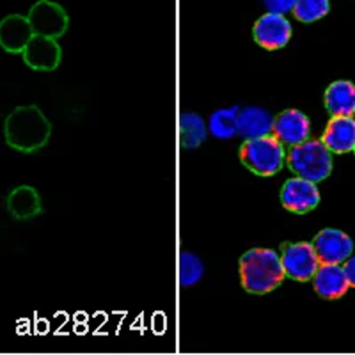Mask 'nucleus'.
Listing matches in <instances>:
<instances>
[{"mask_svg": "<svg viewBox=\"0 0 355 355\" xmlns=\"http://www.w3.org/2000/svg\"><path fill=\"white\" fill-rule=\"evenodd\" d=\"M52 123L36 105L17 107L4 121V137L11 150L36 153L49 144Z\"/></svg>", "mask_w": 355, "mask_h": 355, "instance_id": "nucleus-1", "label": "nucleus"}, {"mask_svg": "<svg viewBox=\"0 0 355 355\" xmlns=\"http://www.w3.org/2000/svg\"><path fill=\"white\" fill-rule=\"evenodd\" d=\"M284 274L281 256L274 249L254 247L240 258V281L247 293L266 295L283 283Z\"/></svg>", "mask_w": 355, "mask_h": 355, "instance_id": "nucleus-2", "label": "nucleus"}, {"mask_svg": "<svg viewBox=\"0 0 355 355\" xmlns=\"http://www.w3.org/2000/svg\"><path fill=\"white\" fill-rule=\"evenodd\" d=\"M286 164L299 178L320 183L332 173V153L322 141H306L293 146L286 155Z\"/></svg>", "mask_w": 355, "mask_h": 355, "instance_id": "nucleus-3", "label": "nucleus"}, {"mask_svg": "<svg viewBox=\"0 0 355 355\" xmlns=\"http://www.w3.org/2000/svg\"><path fill=\"white\" fill-rule=\"evenodd\" d=\"M239 157L243 167H247L250 173L258 176H274L283 169L286 150L274 135H265L243 142L240 146Z\"/></svg>", "mask_w": 355, "mask_h": 355, "instance_id": "nucleus-4", "label": "nucleus"}, {"mask_svg": "<svg viewBox=\"0 0 355 355\" xmlns=\"http://www.w3.org/2000/svg\"><path fill=\"white\" fill-rule=\"evenodd\" d=\"M34 36L59 40L69 27V17L61 4L52 0H37L27 15Z\"/></svg>", "mask_w": 355, "mask_h": 355, "instance_id": "nucleus-5", "label": "nucleus"}, {"mask_svg": "<svg viewBox=\"0 0 355 355\" xmlns=\"http://www.w3.org/2000/svg\"><path fill=\"white\" fill-rule=\"evenodd\" d=\"M281 263H283L284 274L300 283L313 279L320 266V259L313 249V243L307 242L286 243L281 252Z\"/></svg>", "mask_w": 355, "mask_h": 355, "instance_id": "nucleus-6", "label": "nucleus"}, {"mask_svg": "<svg viewBox=\"0 0 355 355\" xmlns=\"http://www.w3.org/2000/svg\"><path fill=\"white\" fill-rule=\"evenodd\" d=\"M252 36L256 43L265 50H281L290 43L293 36V28L283 15H275V12H266L252 27Z\"/></svg>", "mask_w": 355, "mask_h": 355, "instance_id": "nucleus-7", "label": "nucleus"}, {"mask_svg": "<svg viewBox=\"0 0 355 355\" xmlns=\"http://www.w3.org/2000/svg\"><path fill=\"white\" fill-rule=\"evenodd\" d=\"M313 249H315L320 263L341 265L354 252V240L345 231L327 227L316 234L313 240Z\"/></svg>", "mask_w": 355, "mask_h": 355, "instance_id": "nucleus-8", "label": "nucleus"}, {"mask_svg": "<svg viewBox=\"0 0 355 355\" xmlns=\"http://www.w3.org/2000/svg\"><path fill=\"white\" fill-rule=\"evenodd\" d=\"M272 135L283 146H299L309 141L311 121L309 117L297 109L283 110L277 117H274Z\"/></svg>", "mask_w": 355, "mask_h": 355, "instance_id": "nucleus-9", "label": "nucleus"}, {"mask_svg": "<svg viewBox=\"0 0 355 355\" xmlns=\"http://www.w3.org/2000/svg\"><path fill=\"white\" fill-rule=\"evenodd\" d=\"M281 202L288 211L307 214L320 205V190L316 183L304 178H291L281 189Z\"/></svg>", "mask_w": 355, "mask_h": 355, "instance_id": "nucleus-10", "label": "nucleus"}, {"mask_svg": "<svg viewBox=\"0 0 355 355\" xmlns=\"http://www.w3.org/2000/svg\"><path fill=\"white\" fill-rule=\"evenodd\" d=\"M24 62L31 69L36 71H53L59 68L62 59L61 44L57 40L43 36H34L28 41V44L24 50Z\"/></svg>", "mask_w": 355, "mask_h": 355, "instance_id": "nucleus-11", "label": "nucleus"}, {"mask_svg": "<svg viewBox=\"0 0 355 355\" xmlns=\"http://www.w3.org/2000/svg\"><path fill=\"white\" fill-rule=\"evenodd\" d=\"M33 37L31 21L24 15H8L0 20V46L8 53H24Z\"/></svg>", "mask_w": 355, "mask_h": 355, "instance_id": "nucleus-12", "label": "nucleus"}, {"mask_svg": "<svg viewBox=\"0 0 355 355\" xmlns=\"http://www.w3.org/2000/svg\"><path fill=\"white\" fill-rule=\"evenodd\" d=\"M323 146L331 153L343 155L355 150V119L354 117H332L322 135Z\"/></svg>", "mask_w": 355, "mask_h": 355, "instance_id": "nucleus-13", "label": "nucleus"}, {"mask_svg": "<svg viewBox=\"0 0 355 355\" xmlns=\"http://www.w3.org/2000/svg\"><path fill=\"white\" fill-rule=\"evenodd\" d=\"M6 208L9 215L17 220H31L43 214L40 192L31 185H20L11 190L6 199Z\"/></svg>", "mask_w": 355, "mask_h": 355, "instance_id": "nucleus-14", "label": "nucleus"}, {"mask_svg": "<svg viewBox=\"0 0 355 355\" xmlns=\"http://www.w3.org/2000/svg\"><path fill=\"white\" fill-rule=\"evenodd\" d=\"M313 286L315 291L327 300H334L343 297L348 291V281L341 265H329L320 263L318 270L313 275Z\"/></svg>", "mask_w": 355, "mask_h": 355, "instance_id": "nucleus-15", "label": "nucleus"}, {"mask_svg": "<svg viewBox=\"0 0 355 355\" xmlns=\"http://www.w3.org/2000/svg\"><path fill=\"white\" fill-rule=\"evenodd\" d=\"M325 109L332 117H352L355 114V85L348 80H338L325 91Z\"/></svg>", "mask_w": 355, "mask_h": 355, "instance_id": "nucleus-16", "label": "nucleus"}, {"mask_svg": "<svg viewBox=\"0 0 355 355\" xmlns=\"http://www.w3.org/2000/svg\"><path fill=\"white\" fill-rule=\"evenodd\" d=\"M274 117L259 107H245L239 112V135L245 141L270 135Z\"/></svg>", "mask_w": 355, "mask_h": 355, "instance_id": "nucleus-17", "label": "nucleus"}, {"mask_svg": "<svg viewBox=\"0 0 355 355\" xmlns=\"http://www.w3.org/2000/svg\"><path fill=\"white\" fill-rule=\"evenodd\" d=\"M239 107L230 109H218L208 119V130L214 137L227 141V139L239 135Z\"/></svg>", "mask_w": 355, "mask_h": 355, "instance_id": "nucleus-18", "label": "nucleus"}, {"mask_svg": "<svg viewBox=\"0 0 355 355\" xmlns=\"http://www.w3.org/2000/svg\"><path fill=\"white\" fill-rule=\"evenodd\" d=\"M180 133H182V146L185 150H198L206 141V125L199 114L185 112L180 119Z\"/></svg>", "mask_w": 355, "mask_h": 355, "instance_id": "nucleus-19", "label": "nucleus"}, {"mask_svg": "<svg viewBox=\"0 0 355 355\" xmlns=\"http://www.w3.org/2000/svg\"><path fill=\"white\" fill-rule=\"evenodd\" d=\"M331 2L329 0H295L293 17L302 24H315L327 17Z\"/></svg>", "mask_w": 355, "mask_h": 355, "instance_id": "nucleus-20", "label": "nucleus"}, {"mask_svg": "<svg viewBox=\"0 0 355 355\" xmlns=\"http://www.w3.org/2000/svg\"><path fill=\"white\" fill-rule=\"evenodd\" d=\"M205 274V265L199 259V256L192 254V252H182L180 256V283L182 286L190 288L198 284Z\"/></svg>", "mask_w": 355, "mask_h": 355, "instance_id": "nucleus-21", "label": "nucleus"}, {"mask_svg": "<svg viewBox=\"0 0 355 355\" xmlns=\"http://www.w3.org/2000/svg\"><path fill=\"white\" fill-rule=\"evenodd\" d=\"M265 8L268 9V12H275V15H286L293 9L295 0H263Z\"/></svg>", "mask_w": 355, "mask_h": 355, "instance_id": "nucleus-22", "label": "nucleus"}, {"mask_svg": "<svg viewBox=\"0 0 355 355\" xmlns=\"http://www.w3.org/2000/svg\"><path fill=\"white\" fill-rule=\"evenodd\" d=\"M343 270L345 275H347V281H348V286L355 288V256L348 258L343 265Z\"/></svg>", "mask_w": 355, "mask_h": 355, "instance_id": "nucleus-23", "label": "nucleus"}, {"mask_svg": "<svg viewBox=\"0 0 355 355\" xmlns=\"http://www.w3.org/2000/svg\"><path fill=\"white\" fill-rule=\"evenodd\" d=\"M354 151H355V150H354Z\"/></svg>", "mask_w": 355, "mask_h": 355, "instance_id": "nucleus-24", "label": "nucleus"}]
</instances>
